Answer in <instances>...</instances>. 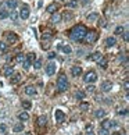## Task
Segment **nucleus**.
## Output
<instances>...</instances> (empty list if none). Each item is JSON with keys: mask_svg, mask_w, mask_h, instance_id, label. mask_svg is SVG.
Instances as JSON below:
<instances>
[{"mask_svg": "<svg viewBox=\"0 0 129 135\" xmlns=\"http://www.w3.org/2000/svg\"><path fill=\"white\" fill-rule=\"evenodd\" d=\"M43 38H46V39H50V38H52V34H50V31L46 32L45 35H43Z\"/></svg>", "mask_w": 129, "mask_h": 135, "instance_id": "nucleus-40", "label": "nucleus"}, {"mask_svg": "<svg viewBox=\"0 0 129 135\" xmlns=\"http://www.w3.org/2000/svg\"><path fill=\"white\" fill-rule=\"evenodd\" d=\"M86 27L85 25H77V27H74L72 31H71V38L74 40H77V42H80V40H83L85 35H86Z\"/></svg>", "mask_w": 129, "mask_h": 135, "instance_id": "nucleus-1", "label": "nucleus"}, {"mask_svg": "<svg viewBox=\"0 0 129 135\" xmlns=\"http://www.w3.org/2000/svg\"><path fill=\"white\" fill-rule=\"evenodd\" d=\"M101 57H103V56H101L100 52H96V53L90 54V56H87L86 59H87V60H92V61H97V60H100Z\"/></svg>", "mask_w": 129, "mask_h": 135, "instance_id": "nucleus-10", "label": "nucleus"}, {"mask_svg": "<svg viewBox=\"0 0 129 135\" xmlns=\"http://www.w3.org/2000/svg\"><path fill=\"white\" fill-rule=\"evenodd\" d=\"M56 57V53H49V59H54Z\"/></svg>", "mask_w": 129, "mask_h": 135, "instance_id": "nucleus-44", "label": "nucleus"}, {"mask_svg": "<svg viewBox=\"0 0 129 135\" xmlns=\"http://www.w3.org/2000/svg\"><path fill=\"white\" fill-rule=\"evenodd\" d=\"M71 74H72L74 77H79V75L82 74V67H79V66H74V67L71 68Z\"/></svg>", "mask_w": 129, "mask_h": 135, "instance_id": "nucleus-9", "label": "nucleus"}, {"mask_svg": "<svg viewBox=\"0 0 129 135\" xmlns=\"http://www.w3.org/2000/svg\"><path fill=\"white\" fill-rule=\"evenodd\" d=\"M18 118L21 121H26V120H29V114L26 113V111H22V113L18 114Z\"/></svg>", "mask_w": 129, "mask_h": 135, "instance_id": "nucleus-18", "label": "nucleus"}, {"mask_svg": "<svg viewBox=\"0 0 129 135\" xmlns=\"http://www.w3.org/2000/svg\"><path fill=\"white\" fill-rule=\"evenodd\" d=\"M112 135H121V134H118V132H115V134H112Z\"/></svg>", "mask_w": 129, "mask_h": 135, "instance_id": "nucleus-49", "label": "nucleus"}, {"mask_svg": "<svg viewBox=\"0 0 129 135\" xmlns=\"http://www.w3.org/2000/svg\"><path fill=\"white\" fill-rule=\"evenodd\" d=\"M56 71H57V64L54 63V61H52V63H49L47 66H46V74L47 75L56 74Z\"/></svg>", "mask_w": 129, "mask_h": 135, "instance_id": "nucleus-5", "label": "nucleus"}, {"mask_svg": "<svg viewBox=\"0 0 129 135\" xmlns=\"http://www.w3.org/2000/svg\"><path fill=\"white\" fill-rule=\"evenodd\" d=\"M100 88H101V91H103V92H110V91L112 89V84L110 81H104L103 84H101Z\"/></svg>", "mask_w": 129, "mask_h": 135, "instance_id": "nucleus-8", "label": "nucleus"}, {"mask_svg": "<svg viewBox=\"0 0 129 135\" xmlns=\"http://www.w3.org/2000/svg\"><path fill=\"white\" fill-rule=\"evenodd\" d=\"M60 21H61V15H60V14H53V17H52V22L57 24V22H60Z\"/></svg>", "mask_w": 129, "mask_h": 135, "instance_id": "nucleus-25", "label": "nucleus"}, {"mask_svg": "<svg viewBox=\"0 0 129 135\" xmlns=\"http://www.w3.org/2000/svg\"><path fill=\"white\" fill-rule=\"evenodd\" d=\"M22 107H24L25 110H29V109L32 107V103L28 102V100H24V102H22Z\"/></svg>", "mask_w": 129, "mask_h": 135, "instance_id": "nucleus-27", "label": "nucleus"}, {"mask_svg": "<svg viewBox=\"0 0 129 135\" xmlns=\"http://www.w3.org/2000/svg\"><path fill=\"white\" fill-rule=\"evenodd\" d=\"M22 64H24V68H25V70H28V68L31 67V63H29V61L26 60V59H24V61H22Z\"/></svg>", "mask_w": 129, "mask_h": 135, "instance_id": "nucleus-34", "label": "nucleus"}, {"mask_svg": "<svg viewBox=\"0 0 129 135\" xmlns=\"http://www.w3.org/2000/svg\"><path fill=\"white\" fill-rule=\"evenodd\" d=\"M46 121H47V118H46V116H40V117L38 118V123L40 127H43V125H46Z\"/></svg>", "mask_w": 129, "mask_h": 135, "instance_id": "nucleus-21", "label": "nucleus"}, {"mask_svg": "<svg viewBox=\"0 0 129 135\" xmlns=\"http://www.w3.org/2000/svg\"><path fill=\"white\" fill-rule=\"evenodd\" d=\"M6 4H7V7H8V8L14 10V8L18 6V1H17V0H7V3H6Z\"/></svg>", "mask_w": 129, "mask_h": 135, "instance_id": "nucleus-13", "label": "nucleus"}, {"mask_svg": "<svg viewBox=\"0 0 129 135\" xmlns=\"http://www.w3.org/2000/svg\"><path fill=\"white\" fill-rule=\"evenodd\" d=\"M54 120H56L57 123H63V121L65 120V113H64V110L56 109V110H54Z\"/></svg>", "mask_w": 129, "mask_h": 135, "instance_id": "nucleus-4", "label": "nucleus"}, {"mask_svg": "<svg viewBox=\"0 0 129 135\" xmlns=\"http://www.w3.org/2000/svg\"><path fill=\"white\" fill-rule=\"evenodd\" d=\"M61 1H65V0H61Z\"/></svg>", "mask_w": 129, "mask_h": 135, "instance_id": "nucleus-50", "label": "nucleus"}, {"mask_svg": "<svg viewBox=\"0 0 129 135\" xmlns=\"http://www.w3.org/2000/svg\"><path fill=\"white\" fill-rule=\"evenodd\" d=\"M97 63H99V66H100L101 68L107 67V59H104V57H101L100 60H97Z\"/></svg>", "mask_w": 129, "mask_h": 135, "instance_id": "nucleus-20", "label": "nucleus"}, {"mask_svg": "<svg viewBox=\"0 0 129 135\" xmlns=\"http://www.w3.org/2000/svg\"><path fill=\"white\" fill-rule=\"evenodd\" d=\"M24 59H25L24 54L20 53V54H17V57H15V61H17V63H22V61H24Z\"/></svg>", "mask_w": 129, "mask_h": 135, "instance_id": "nucleus-31", "label": "nucleus"}, {"mask_svg": "<svg viewBox=\"0 0 129 135\" xmlns=\"http://www.w3.org/2000/svg\"><path fill=\"white\" fill-rule=\"evenodd\" d=\"M6 49H7V46H6V43L0 42V52H6Z\"/></svg>", "mask_w": 129, "mask_h": 135, "instance_id": "nucleus-38", "label": "nucleus"}, {"mask_svg": "<svg viewBox=\"0 0 129 135\" xmlns=\"http://www.w3.org/2000/svg\"><path fill=\"white\" fill-rule=\"evenodd\" d=\"M20 79H21V75H20V74H13V77L10 78V82H11V84H18Z\"/></svg>", "mask_w": 129, "mask_h": 135, "instance_id": "nucleus-16", "label": "nucleus"}, {"mask_svg": "<svg viewBox=\"0 0 129 135\" xmlns=\"http://www.w3.org/2000/svg\"><path fill=\"white\" fill-rule=\"evenodd\" d=\"M56 10H57V6H56L54 3H53V4H50L49 7H47V11H49V13H54Z\"/></svg>", "mask_w": 129, "mask_h": 135, "instance_id": "nucleus-30", "label": "nucleus"}, {"mask_svg": "<svg viewBox=\"0 0 129 135\" xmlns=\"http://www.w3.org/2000/svg\"><path fill=\"white\" fill-rule=\"evenodd\" d=\"M14 131H15V132H21V131H24V124H22V123L17 124V125L14 127Z\"/></svg>", "mask_w": 129, "mask_h": 135, "instance_id": "nucleus-28", "label": "nucleus"}, {"mask_svg": "<svg viewBox=\"0 0 129 135\" xmlns=\"http://www.w3.org/2000/svg\"><path fill=\"white\" fill-rule=\"evenodd\" d=\"M8 17V13L6 10H0V20H4V18Z\"/></svg>", "mask_w": 129, "mask_h": 135, "instance_id": "nucleus-29", "label": "nucleus"}, {"mask_svg": "<svg viewBox=\"0 0 129 135\" xmlns=\"http://www.w3.org/2000/svg\"><path fill=\"white\" fill-rule=\"evenodd\" d=\"M13 72H14L13 67H11V66H8V67H6V68H4L3 74H4V77H10V75H13Z\"/></svg>", "mask_w": 129, "mask_h": 135, "instance_id": "nucleus-14", "label": "nucleus"}, {"mask_svg": "<svg viewBox=\"0 0 129 135\" xmlns=\"http://www.w3.org/2000/svg\"><path fill=\"white\" fill-rule=\"evenodd\" d=\"M22 20H26L29 18V6L28 4H22V8H21V13H20Z\"/></svg>", "mask_w": 129, "mask_h": 135, "instance_id": "nucleus-7", "label": "nucleus"}, {"mask_svg": "<svg viewBox=\"0 0 129 135\" xmlns=\"http://www.w3.org/2000/svg\"><path fill=\"white\" fill-rule=\"evenodd\" d=\"M112 125H114V123H112L111 120H104L101 123V128H104V130H110Z\"/></svg>", "mask_w": 129, "mask_h": 135, "instance_id": "nucleus-11", "label": "nucleus"}, {"mask_svg": "<svg viewBox=\"0 0 129 135\" xmlns=\"http://www.w3.org/2000/svg\"><path fill=\"white\" fill-rule=\"evenodd\" d=\"M87 91H90V92H93V91H94V86H93V85H89V86H87Z\"/></svg>", "mask_w": 129, "mask_h": 135, "instance_id": "nucleus-43", "label": "nucleus"}, {"mask_svg": "<svg viewBox=\"0 0 129 135\" xmlns=\"http://www.w3.org/2000/svg\"><path fill=\"white\" fill-rule=\"evenodd\" d=\"M124 39H125V40L129 39V34H128V32H125V34H124Z\"/></svg>", "mask_w": 129, "mask_h": 135, "instance_id": "nucleus-42", "label": "nucleus"}, {"mask_svg": "<svg viewBox=\"0 0 129 135\" xmlns=\"http://www.w3.org/2000/svg\"><path fill=\"white\" fill-rule=\"evenodd\" d=\"M122 32H124V27H118V28L115 29V35H121Z\"/></svg>", "mask_w": 129, "mask_h": 135, "instance_id": "nucleus-36", "label": "nucleus"}, {"mask_svg": "<svg viewBox=\"0 0 129 135\" xmlns=\"http://www.w3.org/2000/svg\"><path fill=\"white\" fill-rule=\"evenodd\" d=\"M96 38H97V34L94 31H89V32H86V35H85L83 39H86L87 43H93L96 40Z\"/></svg>", "mask_w": 129, "mask_h": 135, "instance_id": "nucleus-6", "label": "nucleus"}, {"mask_svg": "<svg viewBox=\"0 0 129 135\" xmlns=\"http://www.w3.org/2000/svg\"><path fill=\"white\" fill-rule=\"evenodd\" d=\"M77 98H78V99H83V98H85V92L78 91V92H77Z\"/></svg>", "mask_w": 129, "mask_h": 135, "instance_id": "nucleus-35", "label": "nucleus"}, {"mask_svg": "<svg viewBox=\"0 0 129 135\" xmlns=\"http://www.w3.org/2000/svg\"><path fill=\"white\" fill-rule=\"evenodd\" d=\"M60 49L63 50V52H64L65 54H71V52H72L71 46H67V45H65V46H60Z\"/></svg>", "mask_w": 129, "mask_h": 135, "instance_id": "nucleus-24", "label": "nucleus"}, {"mask_svg": "<svg viewBox=\"0 0 129 135\" xmlns=\"http://www.w3.org/2000/svg\"><path fill=\"white\" fill-rule=\"evenodd\" d=\"M24 135H32V134H31V132H25Z\"/></svg>", "mask_w": 129, "mask_h": 135, "instance_id": "nucleus-47", "label": "nucleus"}, {"mask_svg": "<svg viewBox=\"0 0 129 135\" xmlns=\"http://www.w3.org/2000/svg\"><path fill=\"white\" fill-rule=\"evenodd\" d=\"M80 110H87L89 109V103H80Z\"/></svg>", "mask_w": 129, "mask_h": 135, "instance_id": "nucleus-37", "label": "nucleus"}, {"mask_svg": "<svg viewBox=\"0 0 129 135\" xmlns=\"http://www.w3.org/2000/svg\"><path fill=\"white\" fill-rule=\"evenodd\" d=\"M0 134H8V127L6 124H0Z\"/></svg>", "mask_w": 129, "mask_h": 135, "instance_id": "nucleus-23", "label": "nucleus"}, {"mask_svg": "<svg viewBox=\"0 0 129 135\" xmlns=\"http://www.w3.org/2000/svg\"><path fill=\"white\" fill-rule=\"evenodd\" d=\"M87 3V0H83V4H86Z\"/></svg>", "mask_w": 129, "mask_h": 135, "instance_id": "nucleus-48", "label": "nucleus"}, {"mask_svg": "<svg viewBox=\"0 0 129 135\" xmlns=\"http://www.w3.org/2000/svg\"><path fill=\"white\" fill-rule=\"evenodd\" d=\"M33 67H35L36 70H39V68H42V60H36L35 63H33Z\"/></svg>", "mask_w": 129, "mask_h": 135, "instance_id": "nucleus-32", "label": "nucleus"}, {"mask_svg": "<svg viewBox=\"0 0 129 135\" xmlns=\"http://www.w3.org/2000/svg\"><path fill=\"white\" fill-rule=\"evenodd\" d=\"M7 40L8 42H11V43H15L18 40V38H17L15 34H7Z\"/></svg>", "mask_w": 129, "mask_h": 135, "instance_id": "nucleus-17", "label": "nucleus"}, {"mask_svg": "<svg viewBox=\"0 0 129 135\" xmlns=\"http://www.w3.org/2000/svg\"><path fill=\"white\" fill-rule=\"evenodd\" d=\"M26 60H28L29 63L32 64L33 61L36 60V54H35V53H29V54H28V57H26Z\"/></svg>", "mask_w": 129, "mask_h": 135, "instance_id": "nucleus-26", "label": "nucleus"}, {"mask_svg": "<svg viewBox=\"0 0 129 135\" xmlns=\"http://www.w3.org/2000/svg\"><path fill=\"white\" fill-rule=\"evenodd\" d=\"M108 130H104V128H101L100 130V135H108Z\"/></svg>", "mask_w": 129, "mask_h": 135, "instance_id": "nucleus-41", "label": "nucleus"}, {"mask_svg": "<svg viewBox=\"0 0 129 135\" xmlns=\"http://www.w3.org/2000/svg\"><path fill=\"white\" fill-rule=\"evenodd\" d=\"M85 135H94V134H93V132H90V131H89V132H86Z\"/></svg>", "mask_w": 129, "mask_h": 135, "instance_id": "nucleus-46", "label": "nucleus"}, {"mask_svg": "<svg viewBox=\"0 0 129 135\" xmlns=\"http://www.w3.org/2000/svg\"><path fill=\"white\" fill-rule=\"evenodd\" d=\"M68 6H70V7H77V6H78V1H77V0H72V1H70V3H68Z\"/></svg>", "mask_w": 129, "mask_h": 135, "instance_id": "nucleus-39", "label": "nucleus"}, {"mask_svg": "<svg viewBox=\"0 0 129 135\" xmlns=\"http://www.w3.org/2000/svg\"><path fill=\"white\" fill-rule=\"evenodd\" d=\"M105 114H107V111H105V110H103V109H99V110H96V111H94V116H96L97 118L104 117Z\"/></svg>", "mask_w": 129, "mask_h": 135, "instance_id": "nucleus-15", "label": "nucleus"}, {"mask_svg": "<svg viewBox=\"0 0 129 135\" xmlns=\"http://www.w3.org/2000/svg\"><path fill=\"white\" fill-rule=\"evenodd\" d=\"M57 88H58L60 92H64V91H67V89H68V81H67V77H65V75L58 77V79H57Z\"/></svg>", "mask_w": 129, "mask_h": 135, "instance_id": "nucleus-2", "label": "nucleus"}, {"mask_svg": "<svg viewBox=\"0 0 129 135\" xmlns=\"http://www.w3.org/2000/svg\"><path fill=\"white\" fill-rule=\"evenodd\" d=\"M97 18H99V14H97V13H92V14L87 15V21H96Z\"/></svg>", "mask_w": 129, "mask_h": 135, "instance_id": "nucleus-22", "label": "nucleus"}, {"mask_svg": "<svg viewBox=\"0 0 129 135\" xmlns=\"http://www.w3.org/2000/svg\"><path fill=\"white\" fill-rule=\"evenodd\" d=\"M115 43H117V40H115L114 36H110V38H107V39H105V45H107V47H112Z\"/></svg>", "mask_w": 129, "mask_h": 135, "instance_id": "nucleus-12", "label": "nucleus"}, {"mask_svg": "<svg viewBox=\"0 0 129 135\" xmlns=\"http://www.w3.org/2000/svg\"><path fill=\"white\" fill-rule=\"evenodd\" d=\"M83 81L86 82V84H93V82L97 81V75H96L94 71H89V72H86V75L83 77Z\"/></svg>", "mask_w": 129, "mask_h": 135, "instance_id": "nucleus-3", "label": "nucleus"}, {"mask_svg": "<svg viewBox=\"0 0 129 135\" xmlns=\"http://www.w3.org/2000/svg\"><path fill=\"white\" fill-rule=\"evenodd\" d=\"M10 18L13 20V21H17V18H18V14L15 13V11H11V14H10Z\"/></svg>", "mask_w": 129, "mask_h": 135, "instance_id": "nucleus-33", "label": "nucleus"}, {"mask_svg": "<svg viewBox=\"0 0 129 135\" xmlns=\"http://www.w3.org/2000/svg\"><path fill=\"white\" fill-rule=\"evenodd\" d=\"M126 113H128V111H126V110H121V111H119V114H121V116H125Z\"/></svg>", "mask_w": 129, "mask_h": 135, "instance_id": "nucleus-45", "label": "nucleus"}, {"mask_svg": "<svg viewBox=\"0 0 129 135\" xmlns=\"http://www.w3.org/2000/svg\"><path fill=\"white\" fill-rule=\"evenodd\" d=\"M25 93H26V95H35L36 89L33 88V86H26V88H25Z\"/></svg>", "mask_w": 129, "mask_h": 135, "instance_id": "nucleus-19", "label": "nucleus"}]
</instances>
